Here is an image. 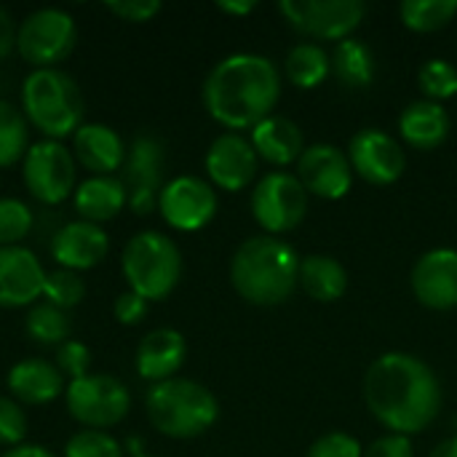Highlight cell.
I'll list each match as a JSON object with an SVG mask.
<instances>
[{"mask_svg": "<svg viewBox=\"0 0 457 457\" xmlns=\"http://www.w3.org/2000/svg\"><path fill=\"white\" fill-rule=\"evenodd\" d=\"M13 48H16V21L0 5V59H5Z\"/></svg>", "mask_w": 457, "mask_h": 457, "instance_id": "cell-42", "label": "cell"}, {"mask_svg": "<svg viewBox=\"0 0 457 457\" xmlns=\"http://www.w3.org/2000/svg\"><path fill=\"white\" fill-rule=\"evenodd\" d=\"M187 359V343L177 329L158 327L147 332L137 348V372L142 380L163 383L171 380Z\"/></svg>", "mask_w": 457, "mask_h": 457, "instance_id": "cell-22", "label": "cell"}, {"mask_svg": "<svg viewBox=\"0 0 457 457\" xmlns=\"http://www.w3.org/2000/svg\"><path fill=\"white\" fill-rule=\"evenodd\" d=\"M332 70L348 88H367L375 80V56L359 37H345L332 51Z\"/></svg>", "mask_w": 457, "mask_h": 457, "instance_id": "cell-27", "label": "cell"}, {"mask_svg": "<svg viewBox=\"0 0 457 457\" xmlns=\"http://www.w3.org/2000/svg\"><path fill=\"white\" fill-rule=\"evenodd\" d=\"M120 270L129 281V289L153 300H166L182 276V254L179 246L158 233V230H142L131 236L120 254Z\"/></svg>", "mask_w": 457, "mask_h": 457, "instance_id": "cell-6", "label": "cell"}, {"mask_svg": "<svg viewBox=\"0 0 457 457\" xmlns=\"http://www.w3.org/2000/svg\"><path fill=\"white\" fill-rule=\"evenodd\" d=\"M35 214L32 209L11 195L0 198V246H21V241L32 233Z\"/></svg>", "mask_w": 457, "mask_h": 457, "instance_id": "cell-33", "label": "cell"}, {"mask_svg": "<svg viewBox=\"0 0 457 457\" xmlns=\"http://www.w3.org/2000/svg\"><path fill=\"white\" fill-rule=\"evenodd\" d=\"M297 179L319 198L340 201L353 185V166L348 153L335 145H311L297 161Z\"/></svg>", "mask_w": 457, "mask_h": 457, "instance_id": "cell-15", "label": "cell"}, {"mask_svg": "<svg viewBox=\"0 0 457 457\" xmlns=\"http://www.w3.org/2000/svg\"><path fill=\"white\" fill-rule=\"evenodd\" d=\"M158 212L174 230L193 233L214 220L217 193L206 179L182 174L163 185L158 198Z\"/></svg>", "mask_w": 457, "mask_h": 457, "instance_id": "cell-13", "label": "cell"}, {"mask_svg": "<svg viewBox=\"0 0 457 457\" xmlns=\"http://www.w3.org/2000/svg\"><path fill=\"white\" fill-rule=\"evenodd\" d=\"M75 212L80 214V220L102 225L112 217H118L123 212V206H129L126 198V187L120 182V177H86L83 182H78L75 193Z\"/></svg>", "mask_w": 457, "mask_h": 457, "instance_id": "cell-24", "label": "cell"}, {"mask_svg": "<svg viewBox=\"0 0 457 457\" xmlns=\"http://www.w3.org/2000/svg\"><path fill=\"white\" fill-rule=\"evenodd\" d=\"M217 8L222 13H230V16H246L257 8V3L254 0H220Z\"/></svg>", "mask_w": 457, "mask_h": 457, "instance_id": "cell-43", "label": "cell"}, {"mask_svg": "<svg viewBox=\"0 0 457 457\" xmlns=\"http://www.w3.org/2000/svg\"><path fill=\"white\" fill-rule=\"evenodd\" d=\"M145 412L158 434L169 439H195L217 423L220 404L206 386L187 378H171L150 386Z\"/></svg>", "mask_w": 457, "mask_h": 457, "instance_id": "cell-5", "label": "cell"}, {"mask_svg": "<svg viewBox=\"0 0 457 457\" xmlns=\"http://www.w3.org/2000/svg\"><path fill=\"white\" fill-rule=\"evenodd\" d=\"M163 166H166V153L163 142L153 134H139L126 150L123 161V187L129 198V209L139 217L150 214L158 209V198L163 190Z\"/></svg>", "mask_w": 457, "mask_h": 457, "instance_id": "cell-11", "label": "cell"}, {"mask_svg": "<svg viewBox=\"0 0 457 457\" xmlns=\"http://www.w3.org/2000/svg\"><path fill=\"white\" fill-rule=\"evenodd\" d=\"M27 434V415L11 396H0V447H19Z\"/></svg>", "mask_w": 457, "mask_h": 457, "instance_id": "cell-36", "label": "cell"}, {"mask_svg": "<svg viewBox=\"0 0 457 457\" xmlns=\"http://www.w3.org/2000/svg\"><path fill=\"white\" fill-rule=\"evenodd\" d=\"M412 292L431 311L457 308V252L431 249L412 270Z\"/></svg>", "mask_w": 457, "mask_h": 457, "instance_id": "cell-19", "label": "cell"}, {"mask_svg": "<svg viewBox=\"0 0 457 457\" xmlns=\"http://www.w3.org/2000/svg\"><path fill=\"white\" fill-rule=\"evenodd\" d=\"M257 163H260L257 150L246 137L236 131L220 134L206 150V174L217 187L228 193L244 190L254 179Z\"/></svg>", "mask_w": 457, "mask_h": 457, "instance_id": "cell-16", "label": "cell"}, {"mask_svg": "<svg viewBox=\"0 0 457 457\" xmlns=\"http://www.w3.org/2000/svg\"><path fill=\"white\" fill-rule=\"evenodd\" d=\"M64 457H123V447L107 431L83 428L64 445Z\"/></svg>", "mask_w": 457, "mask_h": 457, "instance_id": "cell-35", "label": "cell"}, {"mask_svg": "<svg viewBox=\"0 0 457 457\" xmlns=\"http://www.w3.org/2000/svg\"><path fill=\"white\" fill-rule=\"evenodd\" d=\"M370 412L391 434H420L442 410V388L426 361L410 353H383L364 378Z\"/></svg>", "mask_w": 457, "mask_h": 457, "instance_id": "cell-1", "label": "cell"}, {"mask_svg": "<svg viewBox=\"0 0 457 457\" xmlns=\"http://www.w3.org/2000/svg\"><path fill=\"white\" fill-rule=\"evenodd\" d=\"M43 297H46V303H51V305H56L62 311H72L86 297V281L75 270L56 268V270L46 273Z\"/></svg>", "mask_w": 457, "mask_h": 457, "instance_id": "cell-32", "label": "cell"}, {"mask_svg": "<svg viewBox=\"0 0 457 457\" xmlns=\"http://www.w3.org/2000/svg\"><path fill=\"white\" fill-rule=\"evenodd\" d=\"M297 281L316 303H335L348 289L345 268L335 257H327V254H311L300 260Z\"/></svg>", "mask_w": 457, "mask_h": 457, "instance_id": "cell-26", "label": "cell"}, {"mask_svg": "<svg viewBox=\"0 0 457 457\" xmlns=\"http://www.w3.org/2000/svg\"><path fill=\"white\" fill-rule=\"evenodd\" d=\"M29 123L21 112V107L0 99V169L19 163L29 145Z\"/></svg>", "mask_w": 457, "mask_h": 457, "instance_id": "cell-29", "label": "cell"}, {"mask_svg": "<svg viewBox=\"0 0 457 457\" xmlns=\"http://www.w3.org/2000/svg\"><path fill=\"white\" fill-rule=\"evenodd\" d=\"M399 131L415 150H436L450 134V115L439 102L420 99L404 107L399 115Z\"/></svg>", "mask_w": 457, "mask_h": 457, "instance_id": "cell-25", "label": "cell"}, {"mask_svg": "<svg viewBox=\"0 0 457 457\" xmlns=\"http://www.w3.org/2000/svg\"><path fill=\"white\" fill-rule=\"evenodd\" d=\"M48 249L59 268L80 273V270L99 265L107 257L110 238L102 225H94L86 220H72L51 236Z\"/></svg>", "mask_w": 457, "mask_h": 457, "instance_id": "cell-18", "label": "cell"}, {"mask_svg": "<svg viewBox=\"0 0 457 457\" xmlns=\"http://www.w3.org/2000/svg\"><path fill=\"white\" fill-rule=\"evenodd\" d=\"M46 270L32 249L0 246V308L35 305L43 295Z\"/></svg>", "mask_w": 457, "mask_h": 457, "instance_id": "cell-17", "label": "cell"}, {"mask_svg": "<svg viewBox=\"0 0 457 457\" xmlns=\"http://www.w3.org/2000/svg\"><path fill=\"white\" fill-rule=\"evenodd\" d=\"M284 19L319 40H345L361 24L367 5L361 0H281Z\"/></svg>", "mask_w": 457, "mask_h": 457, "instance_id": "cell-12", "label": "cell"}, {"mask_svg": "<svg viewBox=\"0 0 457 457\" xmlns=\"http://www.w3.org/2000/svg\"><path fill=\"white\" fill-rule=\"evenodd\" d=\"M64 404L72 420H78L86 428L104 431L118 426L129 410L131 396L129 388L115 375H83L78 380H70L64 388Z\"/></svg>", "mask_w": 457, "mask_h": 457, "instance_id": "cell-8", "label": "cell"}, {"mask_svg": "<svg viewBox=\"0 0 457 457\" xmlns=\"http://www.w3.org/2000/svg\"><path fill=\"white\" fill-rule=\"evenodd\" d=\"M75 155L62 142L40 139L29 145L27 155L21 158V177L29 195L46 206H56L70 198L78 187L75 177Z\"/></svg>", "mask_w": 457, "mask_h": 457, "instance_id": "cell-9", "label": "cell"}, {"mask_svg": "<svg viewBox=\"0 0 457 457\" xmlns=\"http://www.w3.org/2000/svg\"><path fill=\"white\" fill-rule=\"evenodd\" d=\"M308 457H364V450H361L359 439H353L351 434L332 431L311 445Z\"/></svg>", "mask_w": 457, "mask_h": 457, "instance_id": "cell-38", "label": "cell"}, {"mask_svg": "<svg viewBox=\"0 0 457 457\" xmlns=\"http://www.w3.org/2000/svg\"><path fill=\"white\" fill-rule=\"evenodd\" d=\"M21 112L46 139L62 142L83 126L86 102L72 75L59 67H46L24 78Z\"/></svg>", "mask_w": 457, "mask_h": 457, "instance_id": "cell-4", "label": "cell"}, {"mask_svg": "<svg viewBox=\"0 0 457 457\" xmlns=\"http://www.w3.org/2000/svg\"><path fill=\"white\" fill-rule=\"evenodd\" d=\"M364 457H415L412 453V442L410 436L402 434H388L378 442H372V447L364 453Z\"/></svg>", "mask_w": 457, "mask_h": 457, "instance_id": "cell-41", "label": "cell"}, {"mask_svg": "<svg viewBox=\"0 0 457 457\" xmlns=\"http://www.w3.org/2000/svg\"><path fill=\"white\" fill-rule=\"evenodd\" d=\"M418 83L431 102L453 99L457 94V70L447 59H428L418 72Z\"/></svg>", "mask_w": 457, "mask_h": 457, "instance_id": "cell-34", "label": "cell"}, {"mask_svg": "<svg viewBox=\"0 0 457 457\" xmlns=\"http://www.w3.org/2000/svg\"><path fill=\"white\" fill-rule=\"evenodd\" d=\"M249 142L257 150V155L273 166H289V163L300 161V155L305 150L300 126L281 115H270L262 123H257L252 129Z\"/></svg>", "mask_w": 457, "mask_h": 457, "instance_id": "cell-23", "label": "cell"}, {"mask_svg": "<svg viewBox=\"0 0 457 457\" xmlns=\"http://www.w3.org/2000/svg\"><path fill=\"white\" fill-rule=\"evenodd\" d=\"M431 457H457V436H450V439H445Z\"/></svg>", "mask_w": 457, "mask_h": 457, "instance_id": "cell-45", "label": "cell"}, {"mask_svg": "<svg viewBox=\"0 0 457 457\" xmlns=\"http://www.w3.org/2000/svg\"><path fill=\"white\" fill-rule=\"evenodd\" d=\"M399 13L407 29L436 32L455 19L457 0H404Z\"/></svg>", "mask_w": 457, "mask_h": 457, "instance_id": "cell-31", "label": "cell"}, {"mask_svg": "<svg viewBox=\"0 0 457 457\" xmlns=\"http://www.w3.org/2000/svg\"><path fill=\"white\" fill-rule=\"evenodd\" d=\"M332 59L316 43H300L287 54V78L297 88H316L329 75Z\"/></svg>", "mask_w": 457, "mask_h": 457, "instance_id": "cell-28", "label": "cell"}, {"mask_svg": "<svg viewBox=\"0 0 457 457\" xmlns=\"http://www.w3.org/2000/svg\"><path fill=\"white\" fill-rule=\"evenodd\" d=\"M348 161L364 182L378 187L394 185L407 166L402 145L380 129L356 131L348 145Z\"/></svg>", "mask_w": 457, "mask_h": 457, "instance_id": "cell-14", "label": "cell"}, {"mask_svg": "<svg viewBox=\"0 0 457 457\" xmlns=\"http://www.w3.org/2000/svg\"><path fill=\"white\" fill-rule=\"evenodd\" d=\"M56 370L70 378V380H78L83 375H88V367H91V351L86 343L80 340H67L56 348Z\"/></svg>", "mask_w": 457, "mask_h": 457, "instance_id": "cell-37", "label": "cell"}, {"mask_svg": "<svg viewBox=\"0 0 457 457\" xmlns=\"http://www.w3.org/2000/svg\"><path fill=\"white\" fill-rule=\"evenodd\" d=\"M252 214L257 225L270 236L295 230L308 214V190L297 174L270 171L257 182L252 193Z\"/></svg>", "mask_w": 457, "mask_h": 457, "instance_id": "cell-10", "label": "cell"}, {"mask_svg": "<svg viewBox=\"0 0 457 457\" xmlns=\"http://www.w3.org/2000/svg\"><path fill=\"white\" fill-rule=\"evenodd\" d=\"M300 276L297 252L276 236L244 241L230 260L233 289L252 305H281L292 297Z\"/></svg>", "mask_w": 457, "mask_h": 457, "instance_id": "cell-3", "label": "cell"}, {"mask_svg": "<svg viewBox=\"0 0 457 457\" xmlns=\"http://www.w3.org/2000/svg\"><path fill=\"white\" fill-rule=\"evenodd\" d=\"M72 155L91 177H112V171L123 169L126 145L123 137L104 123H83L72 134Z\"/></svg>", "mask_w": 457, "mask_h": 457, "instance_id": "cell-20", "label": "cell"}, {"mask_svg": "<svg viewBox=\"0 0 457 457\" xmlns=\"http://www.w3.org/2000/svg\"><path fill=\"white\" fill-rule=\"evenodd\" d=\"M139 457H150V455H139Z\"/></svg>", "mask_w": 457, "mask_h": 457, "instance_id": "cell-46", "label": "cell"}, {"mask_svg": "<svg viewBox=\"0 0 457 457\" xmlns=\"http://www.w3.org/2000/svg\"><path fill=\"white\" fill-rule=\"evenodd\" d=\"M110 13H115L118 19L123 21H131V24H142V21H150L155 13H161V0H110L104 3Z\"/></svg>", "mask_w": 457, "mask_h": 457, "instance_id": "cell-39", "label": "cell"}, {"mask_svg": "<svg viewBox=\"0 0 457 457\" xmlns=\"http://www.w3.org/2000/svg\"><path fill=\"white\" fill-rule=\"evenodd\" d=\"M281 96L278 67L260 54L225 56L206 75L204 104L225 129H254L273 115Z\"/></svg>", "mask_w": 457, "mask_h": 457, "instance_id": "cell-2", "label": "cell"}, {"mask_svg": "<svg viewBox=\"0 0 457 457\" xmlns=\"http://www.w3.org/2000/svg\"><path fill=\"white\" fill-rule=\"evenodd\" d=\"M147 308H150V303L145 300V297H139L137 292H120L118 297H115V305H112V313H115V319L120 321V324H126V327H134V324H139L145 316H147Z\"/></svg>", "mask_w": 457, "mask_h": 457, "instance_id": "cell-40", "label": "cell"}, {"mask_svg": "<svg viewBox=\"0 0 457 457\" xmlns=\"http://www.w3.org/2000/svg\"><path fill=\"white\" fill-rule=\"evenodd\" d=\"M24 329L40 345H62L70 340V316L51 303H35L24 319Z\"/></svg>", "mask_w": 457, "mask_h": 457, "instance_id": "cell-30", "label": "cell"}, {"mask_svg": "<svg viewBox=\"0 0 457 457\" xmlns=\"http://www.w3.org/2000/svg\"><path fill=\"white\" fill-rule=\"evenodd\" d=\"M75 40V19L54 5L27 13L16 27V51L27 64H32V70L56 67L62 59L70 56Z\"/></svg>", "mask_w": 457, "mask_h": 457, "instance_id": "cell-7", "label": "cell"}, {"mask_svg": "<svg viewBox=\"0 0 457 457\" xmlns=\"http://www.w3.org/2000/svg\"><path fill=\"white\" fill-rule=\"evenodd\" d=\"M5 386L11 391V399L19 402V404H27V407L51 404L67 388L64 375L56 370V364H51L46 359H21V361H16L5 375Z\"/></svg>", "mask_w": 457, "mask_h": 457, "instance_id": "cell-21", "label": "cell"}, {"mask_svg": "<svg viewBox=\"0 0 457 457\" xmlns=\"http://www.w3.org/2000/svg\"><path fill=\"white\" fill-rule=\"evenodd\" d=\"M0 457H56L48 447H40V445H19V447H11L5 450Z\"/></svg>", "mask_w": 457, "mask_h": 457, "instance_id": "cell-44", "label": "cell"}]
</instances>
